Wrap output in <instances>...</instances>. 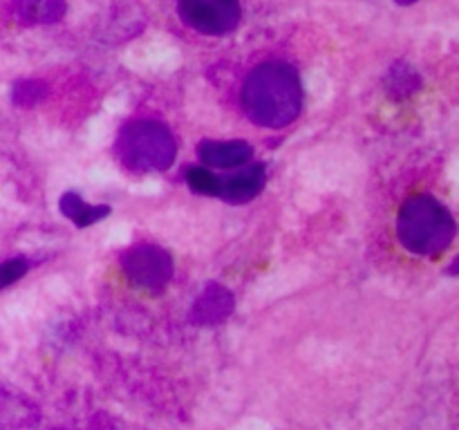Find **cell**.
I'll return each mask as SVG.
<instances>
[{
  "instance_id": "5",
  "label": "cell",
  "mask_w": 459,
  "mask_h": 430,
  "mask_svg": "<svg viewBox=\"0 0 459 430\" xmlns=\"http://www.w3.org/2000/svg\"><path fill=\"white\" fill-rule=\"evenodd\" d=\"M178 13L188 27L206 36H222L240 25V0H178Z\"/></svg>"
},
{
  "instance_id": "15",
  "label": "cell",
  "mask_w": 459,
  "mask_h": 430,
  "mask_svg": "<svg viewBox=\"0 0 459 430\" xmlns=\"http://www.w3.org/2000/svg\"><path fill=\"white\" fill-rule=\"evenodd\" d=\"M417 3V0H397V4H412Z\"/></svg>"
},
{
  "instance_id": "10",
  "label": "cell",
  "mask_w": 459,
  "mask_h": 430,
  "mask_svg": "<svg viewBox=\"0 0 459 430\" xmlns=\"http://www.w3.org/2000/svg\"><path fill=\"white\" fill-rule=\"evenodd\" d=\"M58 209H61V213L65 215L67 219H72L79 228L92 227V224H97L99 219L108 218L112 211L110 206L85 204L76 193H63L61 202H58Z\"/></svg>"
},
{
  "instance_id": "7",
  "label": "cell",
  "mask_w": 459,
  "mask_h": 430,
  "mask_svg": "<svg viewBox=\"0 0 459 430\" xmlns=\"http://www.w3.org/2000/svg\"><path fill=\"white\" fill-rule=\"evenodd\" d=\"M197 157L206 166H213V168H238V166H245L247 161H251L254 148H251V143L240 142V139H236V142L204 139L197 146Z\"/></svg>"
},
{
  "instance_id": "8",
  "label": "cell",
  "mask_w": 459,
  "mask_h": 430,
  "mask_svg": "<svg viewBox=\"0 0 459 430\" xmlns=\"http://www.w3.org/2000/svg\"><path fill=\"white\" fill-rule=\"evenodd\" d=\"M264 179H267L264 166L251 164L247 166V168H242L240 173L222 179L218 197L224 202H231V204H245V202H251L260 191H263Z\"/></svg>"
},
{
  "instance_id": "3",
  "label": "cell",
  "mask_w": 459,
  "mask_h": 430,
  "mask_svg": "<svg viewBox=\"0 0 459 430\" xmlns=\"http://www.w3.org/2000/svg\"><path fill=\"white\" fill-rule=\"evenodd\" d=\"M117 155L134 173H161L175 161L178 143L161 121L137 119L119 130Z\"/></svg>"
},
{
  "instance_id": "1",
  "label": "cell",
  "mask_w": 459,
  "mask_h": 430,
  "mask_svg": "<svg viewBox=\"0 0 459 430\" xmlns=\"http://www.w3.org/2000/svg\"><path fill=\"white\" fill-rule=\"evenodd\" d=\"M303 108L299 72L281 61L254 67L242 85V110L263 128H285Z\"/></svg>"
},
{
  "instance_id": "9",
  "label": "cell",
  "mask_w": 459,
  "mask_h": 430,
  "mask_svg": "<svg viewBox=\"0 0 459 430\" xmlns=\"http://www.w3.org/2000/svg\"><path fill=\"white\" fill-rule=\"evenodd\" d=\"M65 0H12V12L22 25H49L65 16Z\"/></svg>"
},
{
  "instance_id": "6",
  "label": "cell",
  "mask_w": 459,
  "mask_h": 430,
  "mask_svg": "<svg viewBox=\"0 0 459 430\" xmlns=\"http://www.w3.org/2000/svg\"><path fill=\"white\" fill-rule=\"evenodd\" d=\"M233 305H236V300H233L231 291L224 289L218 282H211L193 305L191 321L195 325H218L224 318L231 316Z\"/></svg>"
},
{
  "instance_id": "14",
  "label": "cell",
  "mask_w": 459,
  "mask_h": 430,
  "mask_svg": "<svg viewBox=\"0 0 459 430\" xmlns=\"http://www.w3.org/2000/svg\"><path fill=\"white\" fill-rule=\"evenodd\" d=\"M40 94H43V85L36 83V81H22L13 88V101L18 106H34Z\"/></svg>"
},
{
  "instance_id": "2",
  "label": "cell",
  "mask_w": 459,
  "mask_h": 430,
  "mask_svg": "<svg viewBox=\"0 0 459 430\" xmlns=\"http://www.w3.org/2000/svg\"><path fill=\"white\" fill-rule=\"evenodd\" d=\"M457 224L448 206L433 195H412L399 209V242L415 255H437L455 240Z\"/></svg>"
},
{
  "instance_id": "12",
  "label": "cell",
  "mask_w": 459,
  "mask_h": 430,
  "mask_svg": "<svg viewBox=\"0 0 459 430\" xmlns=\"http://www.w3.org/2000/svg\"><path fill=\"white\" fill-rule=\"evenodd\" d=\"M390 76L397 79V81H390V92L397 94V97H406V94L415 92V90L420 88V76H417L412 70H406V67H403V72L393 70V74Z\"/></svg>"
},
{
  "instance_id": "11",
  "label": "cell",
  "mask_w": 459,
  "mask_h": 430,
  "mask_svg": "<svg viewBox=\"0 0 459 430\" xmlns=\"http://www.w3.org/2000/svg\"><path fill=\"white\" fill-rule=\"evenodd\" d=\"M184 179H186L188 186L195 193H202V195H220V184H222V177L209 170L206 166H191V168L184 170Z\"/></svg>"
},
{
  "instance_id": "4",
  "label": "cell",
  "mask_w": 459,
  "mask_h": 430,
  "mask_svg": "<svg viewBox=\"0 0 459 430\" xmlns=\"http://www.w3.org/2000/svg\"><path fill=\"white\" fill-rule=\"evenodd\" d=\"M121 267L128 280L142 289L160 291L173 278V258L157 245H139L121 255Z\"/></svg>"
},
{
  "instance_id": "13",
  "label": "cell",
  "mask_w": 459,
  "mask_h": 430,
  "mask_svg": "<svg viewBox=\"0 0 459 430\" xmlns=\"http://www.w3.org/2000/svg\"><path fill=\"white\" fill-rule=\"evenodd\" d=\"M27 269H30V264H27V260L22 258H12L7 260V262L0 264V289H4V287L21 280V278L27 273Z\"/></svg>"
}]
</instances>
